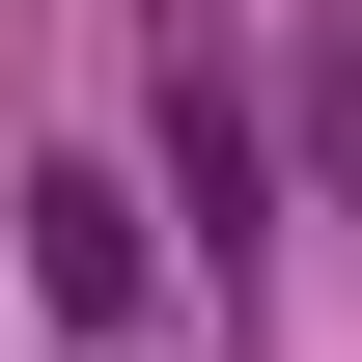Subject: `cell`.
<instances>
[{
    "label": "cell",
    "mask_w": 362,
    "mask_h": 362,
    "mask_svg": "<svg viewBox=\"0 0 362 362\" xmlns=\"http://www.w3.org/2000/svg\"><path fill=\"white\" fill-rule=\"evenodd\" d=\"M168 168H195V251L251 279V223H279V139H251V84H223V56H168Z\"/></svg>",
    "instance_id": "cell-1"
},
{
    "label": "cell",
    "mask_w": 362,
    "mask_h": 362,
    "mask_svg": "<svg viewBox=\"0 0 362 362\" xmlns=\"http://www.w3.org/2000/svg\"><path fill=\"white\" fill-rule=\"evenodd\" d=\"M28 279L112 334V307H139V195H112V168H28Z\"/></svg>",
    "instance_id": "cell-2"
}]
</instances>
